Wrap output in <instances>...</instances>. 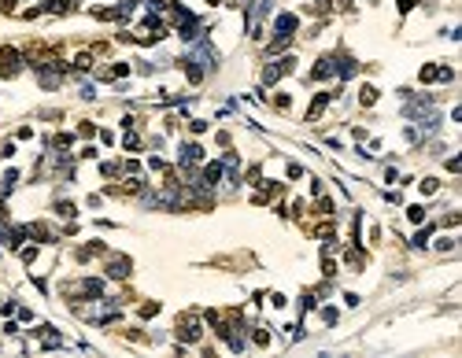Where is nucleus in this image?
<instances>
[{
  "instance_id": "nucleus-1",
  "label": "nucleus",
  "mask_w": 462,
  "mask_h": 358,
  "mask_svg": "<svg viewBox=\"0 0 462 358\" xmlns=\"http://www.w3.org/2000/svg\"><path fill=\"white\" fill-rule=\"evenodd\" d=\"M200 159H203L200 144H185V148H181V163H185V167H193V163H200Z\"/></svg>"
},
{
  "instance_id": "nucleus-2",
  "label": "nucleus",
  "mask_w": 462,
  "mask_h": 358,
  "mask_svg": "<svg viewBox=\"0 0 462 358\" xmlns=\"http://www.w3.org/2000/svg\"><path fill=\"white\" fill-rule=\"evenodd\" d=\"M130 274V262L126 258H115V262H111V277H126Z\"/></svg>"
}]
</instances>
